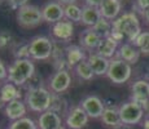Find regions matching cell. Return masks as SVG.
I'll list each match as a JSON object with an SVG mask.
<instances>
[{"label":"cell","instance_id":"obj_16","mask_svg":"<svg viewBox=\"0 0 149 129\" xmlns=\"http://www.w3.org/2000/svg\"><path fill=\"white\" fill-rule=\"evenodd\" d=\"M39 129H61V117L58 114L48 110L40 114L38 119Z\"/></svg>","mask_w":149,"mask_h":129},{"label":"cell","instance_id":"obj_21","mask_svg":"<svg viewBox=\"0 0 149 129\" xmlns=\"http://www.w3.org/2000/svg\"><path fill=\"white\" fill-rule=\"evenodd\" d=\"M65 59H66V65L69 67H75L79 62L84 61L86 54L83 49L79 45H71L66 48V53H65Z\"/></svg>","mask_w":149,"mask_h":129},{"label":"cell","instance_id":"obj_34","mask_svg":"<svg viewBox=\"0 0 149 129\" xmlns=\"http://www.w3.org/2000/svg\"><path fill=\"white\" fill-rule=\"evenodd\" d=\"M27 1L29 0H8V3H10V5H12V8L18 10L19 8L25 7V5H27Z\"/></svg>","mask_w":149,"mask_h":129},{"label":"cell","instance_id":"obj_25","mask_svg":"<svg viewBox=\"0 0 149 129\" xmlns=\"http://www.w3.org/2000/svg\"><path fill=\"white\" fill-rule=\"evenodd\" d=\"M92 28L96 31L97 34H99L100 38L105 39V38H109V36L111 35L113 23H111V21H109V19H107V18H101Z\"/></svg>","mask_w":149,"mask_h":129},{"label":"cell","instance_id":"obj_23","mask_svg":"<svg viewBox=\"0 0 149 129\" xmlns=\"http://www.w3.org/2000/svg\"><path fill=\"white\" fill-rule=\"evenodd\" d=\"M14 99H21V93L13 83H7L0 89V102L7 105Z\"/></svg>","mask_w":149,"mask_h":129},{"label":"cell","instance_id":"obj_9","mask_svg":"<svg viewBox=\"0 0 149 129\" xmlns=\"http://www.w3.org/2000/svg\"><path fill=\"white\" fill-rule=\"evenodd\" d=\"M88 119H90V116H88L87 112L82 108V106L74 107L68 112L66 127H68V129H83L87 125Z\"/></svg>","mask_w":149,"mask_h":129},{"label":"cell","instance_id":"obj_14","mask_svg":"<svg viewBox=\"0 0 149 129\" xmlns=\"http://www.w3.org/2000/svg\"><path fill=\"white\" fill-rule=\"evenodd\" d=\"M87 61H88V63H90L95 75L102 76V75H107L108 74L109 65H110V61H109L108 58H105V57L100 56V54H97V53H93L87 57Z\"/></svg>","mask_w":149,"mask_h":129},{"label":"cell","instance_id":"obj_3","mask_svg":"<svg viewBox=\"0 0 149 129\" xmlns=\"http://www.w3.org/2000/svg\"><path fill=\"white\" fill-rule=\"evenodd\" d=\"M51 99L52 94L45 88L35 87L30 88L26 94V105L34 112H45L51 107Z\"/></svg>","mask_w":149,"mask_h":129},{"label":"cell","instance_id":"obj_11","mask_svg":"<svg viewBox=\"0 0 149 129\" xmlns=\"http://www.w3.org/2000/svg\"><path fill=\"white\" fill-rule=\"evenodd\" d=\"M82 108L87 112V115L92 119H99L102 116L105 110L104 102L96 96H88L82 101Z\"/></svg>","mask_w":149,"mask_h":129},{"label":"cell","instance_id":"obj_17","mask_svg":"<svg viewBox=\"0 0 149 129\" xmlns=\"http://www.w3.org/2000/svg\"><path fill=\"white\" fill-rule=\"evenodd\" d=\"M140 50L137 49V47L135 44H131V43H125L119 47L118 50V58L126 61L127 63L134 65L139 61L140 58Z\"/></svg>","mask_w":149,"mask_h":129},{"label":"cell","instance_id":"obj_39","mask_svg":"<svg viewBox=\"0 0 149 129\" xmlns=\"http://www.w3.org/2000/svg\"><path fill=\"white\" fill-rule=\"evenodd\" d=\"M144 129H149V116H147L144 120Z\"/></svg>","mask_w":149,"mask_h":129},{"label":"cell","instance_id":"obj_1","mask_svg":"<svg viewBox=\"0 0 149 129\" xmlns=\"http://www.w3.org/2000/svg\"><path fill=\"white\" fill-rule=\"evenodd\" d=\"M111 23H113V30L110 36L117 43H121L122 40H127V43H135L137 36L143 32L140 21L136 13L134 12L123 13Z\"/></svg>","mask_w":149,"mask_h":129},{"label":"cell","instance_id":"obj_19","mask_svg":"<svg viewBox=\"0 0 149 129\" xmlns=\"http://www.w3.org/2000/svg\"><path fill=\"white\" fill-rule=\"evenodd\" d=\"M102 18L101 13H100L99 8L90 7V5H84L82 8V23L92 28L100 19Z\"/></svg>","mask_w":149,"mask_h":129},{"label":"cell","instance_id":"obj_8","mask_svg":"<svg viewBox=\"0 0 149 129\" xmlns=\"http://www.w3.org/2000/svg\"><path fill=\"white\" fill-rule=\"evenodd\" d=\"M43 21L49 22V23H57L62 21L65 17V7L60 4L58 1H49L42 8Z\"/></svg>","mask_w":149,"mask_h":129},{"label":"cell","instance_id":"obj_38","mask_svg":"<svg viewBox=\"0 0 149 129\" xmlns=\"http://www.w3.org/2000/svg\"><path fill=\"white\" fill-rule=\"evenodd\" d=\"M113 129H132V128H131V125H127V124H123V123H121V124L117 125V127L113 128Z\"/></svg>","mask_w":149,"mask_h":129},{"label":"cell","instance_id":"obj_6","mask_svg":"<svg viewBox=\"0 0 149 129\" xmlns=\"http://www.w3.org/2000/svg\"><path fill=\"white\" fill-rule=\"evenodd\" d=\"M144 112H145L144 107H143L140 103L132 101V99L119 106L121 121L123 124H127V125L139 124V123L143 120Z\"/></svg>","mask_w":149,"mask_h":129},{"label":"cell","instance_id":"obj_13","mask_svg":"<svg viewBox=\"0 0 149 129\" xmlns=\"http://www.w3.org/2000/svg\"><path fill=\"white\" fill-rule=\"evenodd\" d=\"M99 9L102 18H107L113 22L114 19L118 18V14L122 9V1L121 0H104Z\"/></svg>","mask_w":149,"mask_h":129},{"label":"cell","instance_id":"obj_37","mask_svg":"<svg viewBox=\"0 0 149 129\" xmlns=\"http://www.w3.org/2000/svg\"><path fill=\"white\" fill-rule=\"evenodd\" d=\"M75 1L77 0H58V3L60 4H62V5H71V4H75Z\"/></svg>","mask_w":149,"mask_h":129},{"label":"cell","instance_id":"obj_15","mask_svg":"<svg viewBox=\"0 0 149 129\" xmlns=\"http://www.w3.org/2000/svg\"><path fill=\"white\" fill-rule=\"evenodd\" d=\"M4 112L5 116L12 121L19 120L22 117H25L26 114V105L21 101V99H14V101L7 103L4 106Z\"/></svg>","mask_w":149,"mask_h":129},{"label":"cell","instance_id":"obj_18","mask_svg":"<svg viewBox=\"0 0 149 129\" xmlns=\"http://www.w3.org/2000/svg\"><path fill=\"white\" fill-rule=\"evenodd\" d=\"M52 34L56 39L58 40H70L74 34V26L70 21H60L53 25Z\"/></svg>","mask_w":149,"mask_h":129},{"label":"cell","instance_id":"obj_4","mask_svg":"<svg viewBox=\"0 0 149 129\" xmlns=\"http://www.w3.org/2000/svg\"><path fill=\"white\" fill-rule=\"evenodd\" d=\"M131 74H132L131 65L121 58H116L110 61L107 76L114 84H123V83L130 80Z\"/></svg>","mask_w":149,"mask_h":129},{"label":"cell","instance_id":"obj_26","mask_svg":"<svg viewBox=\"0 0 149 129\" xmlns=\"http://www.w3.org/2000/svg\"><path fill=\"white\" fill-rule=\"evenodd\" d=\"M74 68H75L77 75L81 77V79H83V80H91L93 76H95V74H93L92 68H91V66H90V63H88L87 59L79 62V63Z\"/></svg>","mask_w":149,"mask_h":129},{"label":"cell","instance_id":"obj_28","mask_svg":"<svg viewBox=\"0 0 149 129\" xmlns=\"http://www.w3.org/2000/svg\"><path fill=\"white\" fill-rule=\"evenodd\" d=\"M134 44L137 47V49L140 50V53L149 56V31H143L137 39L135 40Z\"/></svg>","mask_w":149,"mask_h":129},{"label":"cell","instance_id":"obj_30","mask_svg":"<svg viewBox=\"0 0 149 129\" xmlns=\"http://www.w3.org/2000/svg\"><path fill=\"white\" fill-rule=\"evenodd\" d=\"M51 111L56 114H61V112H65L66 111V101L62 99L61 97L56 96V94H52V99H51V107H49Z\"/></svg>","mask_w":149,"mask_h":129},{"label":"cell","instance_id":"obj_5","mask_svg":"<svg viewBox=\"0 0 149 129\" xmlns=\"http://www.w3.org/2000/svg\"><path fill=\"white\" fill-rule=\"evenodd\" d=\"M29 53L30 58L44 61L53 54V44L45 36H36L29 43Z\"/></svg>","mask_w":149,"mask_h":129},{"label":"cell","instance_id":"obj_22","mask_svg":"<svg viewBox=\"0 0 149 129\" xmlns=\"http://www.w3.org/2000/svg\"><path fill=\"white\" fill-rule=\"evenodd\" d=\"M118 44L116 40H114L111 36L105 39H101V43H100L99 48H97V54L105 57V58H111V57L116 54L117 49H118Z\"/></svg>","mask_w":149,"mask_h":129},{"label":"cell","instance_id":"obj_10","mask_svg":"<svg viewBox=\"0 0 149 129\" xmlns=\"http://www.w3.org/2000/svg\"><path fill=\"white\" fill-rule=\"evenodd\" d=\"M131 92H132V101L144 107L147 110L149 107V83L147 80H137L131 87Z\"/></svg>","mask_w":149,"mask_h":129},{"label":"cell","instance_id":"obj_29","mask_svg":"<svg viewBox=\"0 0 149 129\" xmlns=\"http://www.w3.org/2000/svg\"><path fill=\"white\" fill-rule=\"evenodd\" d=\"M9 129H38L35 121L30 117H22L19 120H16L10 124Z\"/></svg>","mask_w":149,"mask_h":129},{"label":"cell","instance_id":"obj_36","mask_svg":"<svg viewBox=\"0 0 149 129\" xmlns=\"http://www.w3.org/2000/svg\"><path fill=\"white\" fill-rule=\"evenodd\" d=\"M104 3V0H86V5H90V7H95L100 8V5Z\"/></svg>","mask_w":149,"mask_h":129},{"label":"cell","instance_id":"obj_12","mask_svg":"<svg viewBox=\"0 0 149 129\" xmlns=\"http://www.w3.org/2000/svg\"><path fill=\"white\" fill-rule=\"evenodd\" d=\"M70 83H71V77H70V74L68 72V70L62 68V70H57L56 74L52 76L51 79V90L53 93L58 94V93H62L70 87Z\"/></svg>","mask_w":149,"mask_h":129},{"label":"cell","instance_id":"obj_32","mask_svg":"<svg viewBox=\"0 0 149 129\" xmlns=\"http://www.w3.org/2000/svg\"><path fill=\"white\" fill-rule=\"evenodd\" d=\"M135 9L140 10L141 12V14L144 16L145 10L149 9V0H135Z\"/></svg>","mask_w":149,"mask_h":129},{"label":"cell","instance_id":"obj_41","mask_svg":"<svg viewBox=\"0 0 149 129\" xmlns=\"http://www.w3.org/2000/svg\"><path fill=\"white\" fill-rule=\"evenodd\" d=\"M3 1H4V0H0V4H1V3H3Z\"/></svg>","mask_w":149,"mask_h":129},{"label":"cell","instance_id":"obj_24","mask_svg":"<svg viewBox=\"0 0 149 129\" xmlns=\"http://www.w3.org/2000/svg\"><path fill=\"white\" fill-rule=\"evenodd\" d=\"M101 121L107 127L116 128L117 125L121 124V116H119V108L117 107H105L104 112L101 116Z\"/></svg>","mask_w":149,"mask_h":129},{"label":"cell","instance_id":"obj_27","mask_svg":"<svg viewBox=\"0 0 149 129\" xmlns=\"http://www.w3.org/2000/svg\"><path fill=\"white\" fill-rule=\"evenodd\" d=\"M65 17L70 22H79L82 21V8L77 4H71L65 7Z\"/></svg>","mask_w":149,"mask_h":129},{"label":"cell","instance_id":"obj_40","mask_svg":"<svg viewBox=\"0 0 149 129\" xmlns=\"http://www.w3.org/2000/svg\"><path fill=\"white\" fill-rule=\"evenodd\" d=\"M144 18H145V21L149 23V9L148 10H145V13H144Z\"/></svg>","mask_w":149,"mask_h":129},{"label":"cell","instance_id":"obj_20","mask_svg":"<svg viewBox=\"0 0 149 129\" xmlns=\"http://www.w3.org/2000/svg\"><path fill=\"white\" fill-rule=\"evenodd\" d=\"M100 43H101V38L96 32L93 28H87L81 34V44L86 49H96L99 48Z\"/></svg>","mask_w":149,"mask_h":129},{"label":"cell","instance_id":"obj_33","mask_svg":"<svg viewBox=\"0 0 149 129\" xmlns=\"http://www.w3.org/2000/svg\"><path fill=\"white\" fill-rule=\"evenodd\" d=\"M10 39H12V35H10L9 31H1L0 32V48H4L9 44Z\"/></svg>","mask_w":149,"mask_h":129},{"label":"cell","instance_id":"obj_31","mask_svg":"<svg viewBox=\"0 0 149 129\" xmlns=\"http://www.w3.org/2000/svg\"><path fill=\"white\" fill-rule=\"evenodd\" d=\"M16 59H26L30 58V53H29V44H24L22 47H19L17 52H14Z\"/></svg>","mask_w":149,"mask_h":129},{"label":"cell","instance_id":"obj_35","mask_svg":"<svg viewBox=\"0 0 149 129\" xmlns=\"http://www.w3.org/2000/svg\"><path fill=\"white\" fill-rule=\"evenodd\" d=\"M8 79V70L5 67V65L3 63V61L0 59V80Z\"/></svg>","mask_w":149,"mask_h":129},{"label":"cell","instance_id":"obj_42","mask_svg":"<svg viewBox=\"0 0 149 129\" xmlns=\"http://www.w3.org/2000/svg\"><path fill=\"white\" fill-rule=\"evenodd\" d=\"M61 129H64V128H61Z\"/></svg>","mask_w":149,"mask_h":129},{"label":"cell","instance_id":"obj_2","mask_svg":"<svg viewBox=\"0 0 149 129\" xmlns=\"http://www.w3.org/2000/svg\"><path fill=\"white\" fill-rule=\"evenodd\" d=\"M35 74V66L30 58L16 59L8 68V80L16 87H21L27 83Z\"/></svg>","mask_w":149,"mask_h":129},{"label":"cell","instance_id":"obj_7","mask_svg":"<svg viewBox=\"0 0 149 129\" xmlns=\"http://www.w3.org/2000/svg\"><path fill=\"white\" fill-rule=\"evenodd\" d=\"M43 21L42 9L36 5H25L17 10V22L19 26L26 28H31L38 26Z\"/></svg>","mask_w":149,"mask_h":129}]
</instances>
